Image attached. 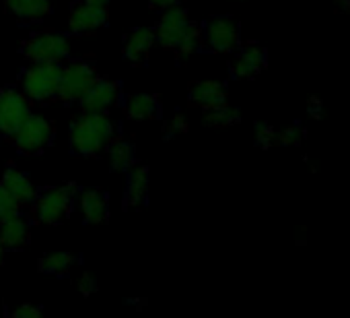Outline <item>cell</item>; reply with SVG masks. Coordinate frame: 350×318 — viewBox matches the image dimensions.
I'll return each instance as SVG.
<instances>
[{"instance_id": "obj_23", "label": "cell", "mask_w": 350, "mask_h": 318, "mask_svg": "<svg viewBox=\"0 0 350 318\" xmlns=\"http://www.w3.org/2000/svg\"><path fill=\"white\" fill-rule=\"evenodd\" d=\"M77 258L68 252H54L40 260V271L48 275H66L75 267Z\"/></svg>"}, {"instance_id": "obj_13", "label": "cell", "mask_w": 350, "mask_h": 318, "mask_svg": "<svg viewBox=\"0 0 350 318\" xmlns=\"http://www.w3.org/2000/svg\"><path fill=\"white\" fill-rule=\"evenodd\" d=\"M154 44V32L148 27H136L126 36L124 42V56L132 64H142L146 62L150 48Z\"/></svg>"}, {"instance_id": "obj_7", "label": "cell", "mask_w": 350, "mask_h": 318, "mask_svg": "<svg viewBox=\"0 0 350 318\" xmlns=\"http://www.w3.org/2000/svg\"><path fill=\"white\" fill-rule=\"evenodd\" d=\"M11 136L15 140V147L21 153L38 155V153H42L54 140V126L44 116L29 114V118Z\"/></svg>"}, {"instance_id": "obj_26", "label": "cell", "mask_w": 350, "mask_h": 318, "mask_svg": "<svg viewBox=\"0 0 350 318\" xmlns=\"http://www.w3.org/2000/svg\"><path fill=\"white\" fill-rule=\"evenodd\" d=\"M274 138H276V130L270 124H256V143L262 149L272 147L274 145Z\"/></svg>"}, {"instance_id": "obj_16", "label": "cell", "mask_w": 350, "mask_h": 318, "mask_svg": "<svg viewBox=\"0 0 350 318\" xmlns=\"http://www.w3.org/2000/svg\"><path fill=\"white\" fill-rule=\"evenodd\" d=\"M190 99L192 103L211 110L221 103H227V89L219 81H200L190 87Z\"/></svg>"}, {"instance_id": "obj_32", "label": "cell", "mask_w": 350, "mask_h": 318, "mask_svg": "<svg viewBox=\"0 0 350 318\" xmlns=\"http://www.w3.org/2000/svg\"><path fill=\"white\" fill-rule=\"evenodd\" d=\"M334 5H336L342 13H348V15H350V0H334Z\"/></svg>"}, {"instance_id": "obj_9", "label": "cell", "mask_w": 350, "mask_h": 318, "mask_svg": "<svg viewBox=\"0 0 350 318\" xmlns=\"http://www.w3.org/2000/svg\"><path fill=\"white\" fill-rule=\"evenodd\" d=\"M202 40L206 46L215 52L229 54L239 48L241 44V32L235 19L231 17H215L206 23L202 32Z\"/></svg>"}, {"instance_id": "obj_12", "label": "cell", "mask_w": 350, "mask_h": 318, "mask_svg": "<svg viewBox=\"0 0 350 318\" xmlns=\"http://www.w3.org/2000/svg\"><path fill=\"white\" fill-rule=\"evenodd\" d=\"M118 99H120V83L111 79H97L81 103L85 112H107Z\"/></svg>"}, {"instance_id": "obj_2", "label": "cell", "mask_w": 350, "mask_h": 318, "mask_svg": "<svg viewBox=\"0 0 350 318\" xmlns=\"http://www.w3.org/2000/svg\"><path fill=\"white\" fill-rule=\"evenodd\" d=\"M113 132V122L105 112H85L70 126V147L75 153L91 157L111 143Z\"/></svg>"}, {"instance_id": "obj_10", "label": "cell", "mask_w": 350, "mask_h": 318, "mask_svg": "<svg viewBox=\"0 0 350 318\" xmlns=\"http://www.w3.org/2000/svg\"><path fill=\"white\" fill-rule=\"evenodd\" d=\"M105 23H107V7L83 3V0L72 7L68 17V27L72 34H89L103 27Z\"/></svg>"}, {"instance_id": "obj_14", "label": "cell", "mask_w": 350, "mask_h": 318, "mask_svg": "<svg viewBox=\"0 0 350 318\" xmlns=\"http://www.w3.org/2000/svg\"><path fill=\"white\" fill-rule=\"evenodd\" d=\"M0 184H3V186L11 193V197H13L19 205H29V203H33L36 197H38L36 186H33V182L29 180V176L23 174V172H19L17 168H9V170L5 172L3 180H0Z\"/></svg>"}, {"instance_id": "obj_34", "label": "cell", "mask_w": 350, "mask_h": 318, "mask_svg": "<svg viewBox=\"0 0 350 318\" xmlns=\"http://www.w3.org/2000/svg\"><path fill=\"white\" fill-rule=\"evenodd\" d=\"M3 260H5V244L0 242V265H3Z\"/></svg>"}, {"instance_id": "obj_25", "label": "cell", "mask_w": 350, "mask_h": 318, "mask_svg": "<svg viewBox=\"0 0 350 318\" xmlns=\"http://www.w3.org/2000/svg\"><path fill=\"white\" fill-rule=\"evenodd\" d=\"M19 207L21 205L11 197V193L3 184H0V221H5V219L17 215L19 213Z\"/></svg>"}, {"instance_id": "obj_4", "label": "cell", "mask_w": 350, "mask_h": 318, "mask_svg": "<svg viewBox=\"0 0 350 318\" xmlns=\"http://www.w3.org/2000/svg\"><path fill=\"white\" fill-rule=\"evenodd\" d=\"M75 195H77L75 184H64V186L46 191L36 201V207H33L36 219L44 225L62 223L66 219V215L70 213V207L75 203Z\"/></svg>"}, {"instance_id": "obj_18", "label": "cell", "mask_w": 350, "mask_h": 318, "mask_svg": "<svg viewBox=\"0 0 350 318\" xmlns=\"http://www.w3.org/2000/svg\"><path fill=\"white\" fill-rule=\"evenodd\" d=\"M31 238V232H29V223L17 213L5 221H0V242L5 244V248H23L27 246Z\"/></svg>"}, {"instance_id": "obj_33", "label": "cell", "mask_w": 350, "mask_h": 318, "mask_svg": "<svg viewBox=\"0 0 350 318\" xmlns=\"http://www.w3.org/2000/svg\"><path fill=\"white\" fill-rule=\"evenodd\" d=\"M83 3H91V5H101V7H107L109 0H83Z\"/></svg>"}, {"instance_id": "obj_15", "label": "cell", "mask_w": 350, "mask_h": 318, "mask_svg": "<svg viewBox=\"0 0 350 318\" xmlns=\"http://www.w3.org/2000/svg\"><path fill=\"white\" fill-rule=\"evenodd\" d=\"M79 205L83 211V217L91 225H101L109 217V203L107 197L99 191H85L79 197Z\"/></svg>"}, {"instance_id": "obj_19", "label": "cell", "mask_w": 350, "mask_h": 318, "mask_svg": "<svg viewBox=\"0 0 350 318\" xmlns=\"http://www.w3.org/2000/svg\"><path fill=\"white\" fill-rule=\"evenodd\" d=\"M5 5L21 21H40L52 11V0H5Z\"/></svg>"}, {"instance_id": "obj_28", "label": "cell", "mask_w": 350, "mask_h": 318, "mask_svg": "<svg viewBox=\"0 0 350 318\" xmlns=\"http://www.w3.org/2000/svg\"><path fill=\"white\" fill-rule=\"evenodd\" d=\"M13 316L15 318H38V316H42V308L31 306V304H23V306L13 310Z\"/></svg>"}, {"instance_id": "obj_6", "label": "cell", "mask_w": 350, "mask_h": 318, "mask_svg": "<svg viewBox=\"0 0 350 318\" xmlns=\"http://www.w3.org/2000/svg\"><path fill=\"white\" fill-rule=\"evenodd\" d=\"M23 54L31 62H62L70 54V44L62 34L42 32L23 44Z\"/></svg>"}, {"instance_id": "obj_17", "label": "cell", "mask_w": 350, "mask_h": 318, "mask_svg": "<svg viewBox=\"0 0 350 318\" xmlns=\"http://www.w3.org/2000/svg\"><path fill=\"white\" fill-rule=\"evenodd\" d=\"M148 197V170L144 166H132L126 182V207L138 209L146 203Z\"/></svg>"}, {"instance_id": "obj_30", "label": "cell", "mask_w": 350, "mask_h": 318, "mask_svg": "<svg viewBox=\"0 0 350 318\" xmlns=\"http://www.w3.org/2000/svg\"><path fill=\"white\" fill-rule=\"evenodd\" d=\"M309 114L313 116V118H323L325 116V112H323V101L317 97V95H313V97H309Z\"/></svg>"}, {"instance_id": "obj_11", "label": "cell", "mask_w": 350, "mask_h": 318, "mask_svg": "<svg viewBox=\"0 0 350 318\" xmlns=\"http://www.w3.org/2000/svg\"><path fill=\"white\" fill-rule=\"evenodd\" d=\"M268 64L266 50L258 44H247L239 50V54L231 62V75L235 79H254Z\"/></svg>"}, {"instance_id": "obj_21", "label": "cell", "mask_w": 350, "mask_h": 318, "mask_svg": "<svg viewBox=\"0 0 350 318\" xmlns=\"http://www.w3.org/2000/svg\"><path fill=\"white\" fill-rule=\"evenodd\" d=\"M134 145L128 140H113L107 155H109V166L111 170H130L134 166Z\"/></svg>"}, {"instance_id": "obj_5", "label": "cell", "mask_w": 350, "mask_h": 318, "mask_svg": "<svg viewBox=\"0 0 350 318\" xmlns=\"http://www.w3.org/2000/svg\"><path fill=\"white\" fill-rule=\"evenodd\" d=\"M97 69L85 60H75L62 66L60 71V89L58 97L64 101H83V97L89 93V89L97 81Z\"/></svg>"}, {"instance_id": "obj_20", "label": "cell", "mask_w": 350, "mask_h": 318, "mask_svg": "<svg viewBox=\"0 0 350 318\" xmlns=\"http://www.w3.org/2000/svg\"><path fill=\"white\" fill-rule=\"evenodd\" d=\"M161 110V103L154 95L150 93H136L128 99L126 103V114L132 120H148V118H157Z\"/></svg>"}, {"instance_id": "obj_22", "label": "cell", "mask_w": 350, "mask_h": 318, "mask_svg": "<svg viewBox=\"0 0 350 318\" xmlns=\"http://www.w3.org/2000/svg\"><path fill=\"white\" fill-rule=\"evenodd\" d=\"M241 120V114L237 108L229 106V103H221L217 108H211L206 110L204 114V122L208 126H219V128H225V126H231V124H237Z\"/></svg>"}, {"instance_id": "obj_1", "label": "cell", "mask_w": 350, "mask_h": 318, "mask_svg": "<svg viewBox=\"0 0 350 318\" xmlns=\"http://www.w3.org/2000/svg\"><path fill=\"white\" fill-rule=\"evenodd\" d=\"M154 42H159L167 50H175L180 58H190L204 40L200 27L190 21L188 11L173 5L167 7L161 15L154 32Z\"/></svg>"}, {"instance_id": "obj_24", "label": "cell", "mask_w": 350, "mask_h": 318, "mask_svg": "<svg viewBox=\"0 0 350 318\" xmlns=\"http://www.w3.org/2000/svg\"><path fill=\"white\" fill-rule=\"evenodd\" d=\"M305 138V130L299 126H286L284 130L276 132L274 145H284V147H295Z\"/></svg>"}, {"instance_id": "obj_8", "label": "cell", "mask_w": 350, "mask_h": 318, "mask_svg": "<svg viewBox=\"0 0 350 318\" xmlns=\"http://www.w3.org/2000/svg\"><path fill=\"white\" fill-rule=\"evenodd\" d=\"M31 114L27 95L17 89L0 91V134H13Z\"/></svg>"}, {"instance_id": "obj_3", "label": "cell", "mask_w": 350, "mask_h": 318, "mask_svg": "<svg viewBox=\"0 0 350 318\" xmlns=\"http://www.w3.org/2000/svg\"><path fill=\"white\" fill-rule=\"evenodd\" d=\"M60 62H33L21 79L23 93L33 101L58 97L60 89Z\"/></svg>"}, {"instance_id": "obj_31", "label": "cell", "mask_w": 350, "mask_h": 318, "mask_svg": "<svg viewBox=\"0 0 350 318\" xmlns=\"http://www.w3.org/2000/svg\"><path fill=\"white\" fill-rule=\"evenodd\" d=\"M180 0H150V5L152 7H159V9H167V7H173V5H178Z\"/></svg>"}, {"instance_id": "obj_27", "label": "cell", "mask_w": 350, "mask_h": 318, "mask_svg": "<svg viewBox=\"0 0 350 318\" xmlns=\"http://www.w3.org/2000/svg\"><path fill=\"white\" fill-rule=\"evenodd\" d=\"M79 291H81L83 295L95 293V291H97V281H95V277L89 275V273H83V275L79 277Z\"/></svg>"}, {"instance_id": "obj_29", "label": "cell", "mask_w": 350, "mask_h": 318, "mask_svg": "<svg viewBox=\"0 0 350 318\" xmlns=\"http://www.w3.org/2000/svg\"><path fill=\"white\" fill-rule=\"evenodd\" d=\"M188 130V122L182 114H175L169 122V132L175 134V132H186Z\"/></svg>"}]
</instances>
